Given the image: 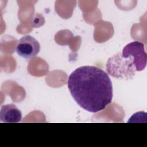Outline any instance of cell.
<instances>
[{"instance_id":"1","label":"cell","mask_w":147,"mask_h":147,"mask_svg":"<svg viewBox=\"0 0 147 147\" xmlns=\"http://www.w3.org/2000/svg\"><path fill=\"white\" fill-rule=\"evenodd\" d=\"M68 88L79 106L91 113L105 109L113 99V86L108 74L95 66H82L68 78Z\"/></svg>"},{"instance_id":"2","label":"cell","mask_w":147,"mask_h":147,"mask_svg":"<svg viewBox=\"0 0 147 147\" xmlns=\"http://www.w3.org/2000/svg\"><path fill=\"white\" fill-rule=\"evenodd\" d=\"M106 69L110 75L117 78H131L136 71L133 57L120 53L109 59Z\"/></svg>"},{"instance_id":"3","label":"cell","mask_w":147,"mask_h":147,"mask_svg":"<svg viewBox=\"0 0 147 147\" xmlns=\"http://www.w3.org/2000/svg\"><path fill=\"white\" fill-rule=\"evenodd\" d=\"M121 54L133 57L136 71H142L145 68L147 55L143 43L137 41L130 42L123 48Z\"/></svg>"},{"instance_id":"4","label":"cell","mask_w":147,"mask_h":147,"mask_svg":"<svg viewBox=\"0 0 147 147\" xmlns=\"http://www.w3.org/2000/svg\"><path fill=\"white\" fill-rule=\"evenodd\" d=\"M40 50L39 42L30 35L22 37L19 40L16 49L17 54L25 59H30L36 56Z\"/></svg>"},{"instance_id":"5","label":"cell","mask_w":147,"mask_h":147,"mask_svg":"<svg viewBox=\"0 0 147 147\" xmlns=\"http://www.w3.org/2000/svg\"><path fill=\"white\" fill-rule=\"evenodd\" d=\"M22 113L14 104L2 106L0 111L1 121L5 123H16L21 121Z\"/></svg>"},{"instance_id":"6","label":"cell","mask_w":147,"mask_h":147,"mask_svg":"<svg viewBox=\"0 0 147 147\" xmlns=\"http://www.w3.org/2000/svg\"><path fill=\"white\" fill-rule=\"evenodd\" d=\"M44 23V19L42 15L36 13L33 17L32 21V25L33 27L38 28L42 26Z\"/></svg>"}]
</instances>
